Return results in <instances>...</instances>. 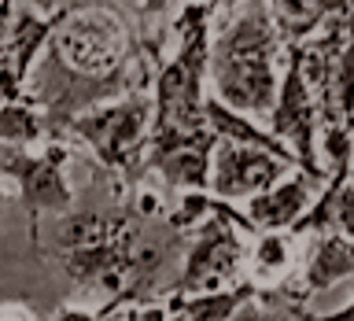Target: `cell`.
<instances>
[{
	"instance_id": "1",
	"label": "cell",
	"mask_w": 354,
	"mask_h": 321,
	"mask_svg": "<svg viewBox=\"0 0 354 321\" xmlns=\"http://www.w3.org/2000/svg\"><path fill=\"white\" fill-rule=\"evenodd\" d=\"M151 77L155 63L144 52L140 19L133 22L111 0H77L33 63L26 93L41 104L52 140H66L74 118Z\"/></svg>"
},
{
	"instance_id": "2",
	"label": "cell",
	"mask_w": 354,
	"mask_h": 321,
	"mask_svg": "<svg viewBox=\"0 0 354 321\" xmlns=\"http://www.w3.org/2000/svg\"><path fill=\"white\" fill-rule=\"evenodd\" d=\"M218 11L210 0H185L170 19L174 52L162 55L151 77V133L144 163L166 152L192 148V144H218V133L207 122V77H210V19ZM148 174V170H144Z\"/></svg>"
},
{
	"instance_id": "3",
	"label": "cell",
	"mask_w": 354,
	"mask_h": 321,
	"mask_svg": "<svg viewBox=\"0 0 354 321\" xmlns=\"http://www.w3.org/2000/svg\"><path fill=\"white\" fill-rule=\"evenodd\" d=\"M284 55V41L277 33L266 0H243V11L210 44V93L232 111L251 118H270L277 104V59Z\"/></svg>"
},
{
	"instance_id": "4",
	"label": "cell",
	"mask_w": 354,
	"mask_h": 321,
	"mask_svg": "<svg viewBox=\"0 0 354 321\" xmlns=\"http://www.w3.org/2000/svg\"><path fill=\"white\" fill-rule=\"evenodd\" d=\"M151 115H155L151 82H144L129 89L126 96L100 104L85 111L82 118H74L71 129H66V140L85 144L96 159V170L111 177V188L133 196L148 185L144 152H148Z\"/></svg>"
},
{
	"instance_id": "5",
	"label": "cell",
	"mask_w": 354,
	"mask_h": 321,
	"mask_svg": "<svg viewBox=\"0 0 354 321\" xmlns=\"http://www.w3.org/2000/svg\"><path fill=\"white\" fill-rule=\"evenodd\" d=\"M251 218L232 199L210 192L207 218L192 229V244L185 251V266L166 292L174 295H199L218 288L243 284V262H248V237H254Z\"/></svg>"
},
{
	"instance_id": "6",
	"label": "cell",
	"mask_w": 354,
	"mask_h": 321,
	"mask_svg": "<svg viewBox=\"0 0 354 321\" xmlns=\"http://www.w3.org/2000/svg\"><path fill=\"white\" fill-rule=\"evenodd\" d=\"M71 140L44 144H0V174L19 185V203L30 218V251L41 259V226L44 214L74 210V188L66 181Z\"/></svg>"
},
{
	"instance_id": "7",
	"label": "cell",
	"mask_w": 354,
	"mask_h": 321,
	"mask_svg": "<svg viewBox=\"0 0 354 321\" xmlns=\"http://www.w3.org/2000/svg\"><path fill=\"white\" fill-rule=\"evenodd\" d=\"M270 129L295 155V166L317 185H325V163H321V111L310 93L303 71V48H284V74L277 89V104L270 111Z\"/></svg>"
},
{
	"instance_id": "8",
	"label": "cell",
	"mask_w": 354,
	"mask_h": 321,
	"mask_svg": "<svg viewBox=\"0 0 354 321\" xmlns=\"http://www.w3.org/2000/svg\"><path fill=\"white\" fill-rule=\"evenodd\" d=\"M288 170H295L288 159L266 152V148H251V144H236V140H218L214 148V166H210V192L232 203L273 188Z\"/></svg>"
},
{
	"instance_id": "9",
	"label": "cell",
	"mask_w": 354,
	"mask_h": 321,
	"mask_svg": "<svg viewBox=\"0 0 354 321\" xmlns=\"http://www.w3.org/2000/svg\"><path fill=\"white\" fill-rule=\"evenodd\" d=\"M314 177L299 174H284L281 181L266 192L243 199V214L251 218V226L259 232H277V229H292L299 218L314 203Z\"/></svg>"
},
{
	"instance_id": "10",
	"label": "cell",
	"mask_w": 354,
	"mask_h": 321,
	"mask_svg": "<svg viewBox=\"0 0 354 321\" xmlns=\"http://www.w3.org/2000/svg\"><path fill=\"white\" fill-rule=\"evenodd\" d=\"M354 277V237H343V232H317L310 240V248L303 251V266L295 273V292L306 299H314L325 288Z\"/></svg>"
},
{
	"instance_id": "11",
	"label": "cell",
	"mask_w": 354,
	"mask_h": 321,
	"mask_svg": "<svg viewBox=\"0 0 354 321\" xmlns=\"http://www.w3.org/2000/svg\"><path fill=\"white\" fill-rule=\"evenodd\" d=\"M303 255H299V237L292 229L277 232H254L248 244V262H243V281L254 288H281L295 281Z\"/></svg>"
},
{
	"instance_id": "12",
	"label": "cell",
	"mask_w": 354,
	"mask_h": 321,
	"mask_svg": "<svg viewBox=\"0 0 354 321\" xmlns=\"http://www.w3.org/2000/svg\"><path fill=\"white\" fill-rule=\"evenodd\" d=\"M259 292L254 284H236V288H218V292H199V295H174L162 292V299L174 306L181 321H229L248 299Z\"/></svg>"
},
{
	"instance_id": "13",
	"label": "cell",
	"mask_w": 354,
	"mask_h": 321,
	"mask_svg": "<svg viewBox=\"0 0 354 321\" xmlns=\"http://www.w3.org/2000/svg\"><path fill=\"white\" fill-rule=\"evenodd\" d=\"M229 321H306V299L292 281L281 288H259Z\"/></svg>"
},
{
	"instance_id": "14",
	"label": "cell",
	"mask_w": 354,
	"mask_h": 321,
	"mask_svg": "<svg viewBox=\"0 0 354 321\" xmlns=\"http://www.w3.org/2000/svg\"><path fill=\"white\" fill-rule=\"evenodd\" d=\"M52 140L48 118L30 93L11 104H0V144H44Z\"/></svg>"
},
{
	"instance_id": "15",
	"label": "cell",
	"mask_w": 354,
	"mask_h": 321,
	"mask_svg": "<svg viewBox=\"0 0 354 321\" xmlns=\"http://www.w3.org/2000/svg\"><path fill=\"white\" fill-rule=\"evenodd\" d=\"M177 0H140L137 15H140V30L144 33H155V37H170V11H174Z\"/></svg>"
},
{
	"instance_id": "16",
	"label": "cell",
	"mask_w": 354,
	"mask_h": 321,
	"mask_svg": "<svg viewBox=\"0 0 354 321\" xmlns=\"http://www.w3.org/2000/svg\"><path fill=\"white\" fill-rule=\"evenodd\" d=\"M118 321H181L174 314V306L166 303L162 295H155V299H148V303H133V306H126L118 314Z\"/></svg>"
},
{
	"instance_id": "17",
	"label": "cell",
	"mask_w": 354,
	"mask_h": 321,
	"mask_svg": "<svg viewBox=\"0 0 354 321\" xmlns=\"http://www.w3.org/2000/svg\"><path fill=\"white\" fill-rule=\"evenodd\" d=\"M52 321H115V318H107L100 306H63Z\"/></svg>"
},
{
	"instance_id": "18",
	"label": "cell",
	"mask_w": 354,
	"mask_h": 321,
	"mask_svg": "<svg viewBox=\"0 0 354 321\" xmlns=\"http://www.w3.org/2000/svg\"><path fill=\"white\" fill-rule=\"evenodd\" d=\"M0 321H37V318H33V310L22 306V303H4L0 306Z\"/></svg>"
},
{
	"instance_id": "19",
	"label": "cell",
	"mask_w": 354,
	"mask_h": 321,
	"mask_svg": "<svg viewBox=\"0 0 354 321\" xmlns=\"http://www.w3.org/2000/svg\"><path fill=\"white\" fill-rule=\"evenodd\" d=\"M306 321H354V303L332 310V314H306Z\"/></svg>"
},
{
	"instance_id": "20",
	"label": "cell",
	"mask_w": 354,
	"mask_h": 321,
	"mask_svg": "<svg viewBox=\"0 0 354 321\" xmlns=\"http://www.w3.org/2000/svg\"><path fill=\"white\" fill-rule=\"evenodd\" d=\"M37 11H55V8H66V4H77V0H30Z\"/></svg>"
},
{
	"instance_id": "21",
	"label": "cell",
	"mask_w": 354,
	"mask_h": 321,
	"mask_svg": "<svg viewBox=\"0 0 354 321\" xmlns=\"http://www.w3.org/2000/svg\"><path fill=\"white\" fill-rule=\"evenodd\" d=\"M4 207H8V192H4V174H0V214H4Z\"/></svg>"
},
{
	"instance_id": "22",
	"label": "cell",
	"mask_w": 354,
	"mask_h": 321,
	"mask_svg": "<svg viewBox=\"0 0 354 321\" xmlns=\"http://www.w3.org/2000/svg\"><path fill=\"white\" fill-rule=\"evenodd\" d=\"M351 181H354V166H351Z\"/></svg>"
}]
</instances>
